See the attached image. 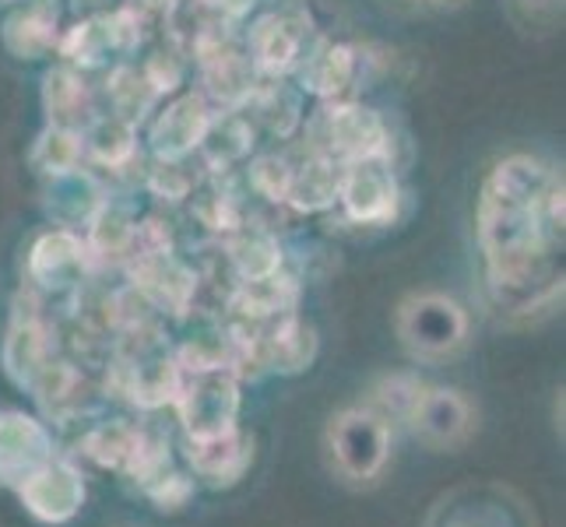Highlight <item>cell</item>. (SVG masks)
Wrapping results in <instances>:
<instances>
[{
	"instance_id": "cell-7",
	"label": "cell",
	"mask_w": 566,
	"mask_h": 527,
	"mask_svg": "<svg viewBox=\"0 0 566 527\" xmlns=\"http://www.w3.org/2000/svg\"><path fill=\"white\" fill-rule=\"evenodd\" d=\"M398 176L395 162L387 155H369V159H356L342 166V187H338V204L345 214L359 225H387L398 214Z\"/></svg>"
},
{
	"instance_id": "cell-39",
	"label": "cell",
	"mask_w": 566,
	"mask_h": 527,
	"mask_svg": "<svg viewBox=\"0 0 566 527\" xmlns=\"http://www.w3.org/2000/svg\"><path fill=\"white\" fill-rule=\"evenodd\" d=\"M145 77H148V85L155 92L166 95V92H172L184 82V64L172 53H155L148 61V67H145Z\"/></svg>"
},
{
	"instance_id": "cell-25",
	"label": "cell",
	"mask_w": 566,
	"mask_h": 527,
	"mask_svg": "<svg viewBox=\"0 0 566 527\" xmlns=\"http://www.w3.org/2000/svg\"><path fill=\"white\" fill-rule=\"evenodd\" d=\"M250 148H253V124L243 113H237V109H229L222 116L211 113V124H208L205 138L198 145V151H205L211 169H222L229 162L243 159Z\"/></svg>"
},
{
	"instance_id": "cell-5",
	"label": "cell",
	"mask_w": 566,
	"mask_h": 527,
	"mask_svg": "<svg viewBox=\"0 0 566 527\" xmlns=\"http://www.w3.org/2000/svg\"><path fill=\"white\" fill-rule=\"evenodd\" d=\"M426 527H538L532 503L503 482H461L447 489Z\"/></svg>"
},
{
	"instance_id": "cell-24",
	"label": "cell",
	"mask_w": 566,
	"mask_h": 527,
	"mask_svg": "<svg viewBox=\"0 0 566 527\" xmlns=\"http://www.w3.org/2000/svg\"><path fill=\"white\" fill-rule=\"evenodd\" d=\"M56 50L67 56L71 67H99V64L109 61L113 53H124L120 39H116V29L109 22V14L77 22L67 35H61Z\"/></svg>"
},
{
	"instance_id": "cell-4",
	"label": "cell",
	"mask_w": 566,
	"mask_h": 527,
	"mask_svg": "<svg viewBox=\"0 0 566 527\" xmlns=\"http://www.w3.org/2000/svg\"><path fill=\"white\" fill-rule=\"evenodd\" d=\"M395 330L408 356L440 362L458 356L468 345V314L458 299L443 296V292H416L398 303Z\"/></svg>"
},
{
	"instance_id": "cell-2",
	"label": "cell",
	"mask_w": 566,
	"mask_h": 527,
	"mask_svg": "<svg viewBox=\"0 0 566 527\" xmlns=\"http://www.w3.org/2000/svg\"><path fill=\"white\" fill-rule=\"evenodd\" d=\"M327 461L348 485H374L390 461L395 433L390 422L374 408H342L324 429Z\"/></svg>"
},
{
	"instance_id": "cell-38",
	"label": "cell",
	"mask_w": 566,
	"mask_h": 527,
	"mask_svg": "<svg viewBox=\"0 0 566 527\" xmlns=\"http://www.w3.org/2000/svg\"><path fill=\"white\" fill-rule=\"evenodd\" d=\"M193 211H198V219L208 225V229H237V208H232L229 198L222 193H201L198 201H193Z\"/></svg>"
},
{
	"instance_id": "cell-36",
	"label": "cell",
	"mask_w": 566,
	"mask_h": 527,
	"mask_svg": "<svg viewBox=\"0 0 566 527\" xmlns=\"http://www.w3.org/2000/svg\"><path fill=\"white\" fill-rule=\"evenodd\" d=\"M148 187L166 201H184L190 198V190L198 187V176L187 172L184 159H159V166L148 176Z\"/></svg>"
},
{
	"instance_id": "cell-12",
	"label": "cell",
	"mask_w": 566,
	"mask_h": 527,
	"mask_svg": "<svg viewBox=\"0 0 566 527\" xmlns=\"http://www.w3.org/2000/svg\"><path fill=\"white\" fill-rule=\"evenodd\" d=\"M211 124V106L205 95L190 92L180 95L177 103H169L151 124V151L155 159H187L190 151H198L205 130Z\"/></svg>"
},
{
	"instance_id": "cell-22",
	"label": "cell",
	"mask_w": 566,
	"mask_h": 527,
	"mask_svg": "<svg viewBox=\"0 0 566 527\" xmlns=\"http://www.w3.org/2000/svg\"><path fill=\"white\" fill-rule=\"evenodd\" d=\"M338 187H342V162L327 159V155H314L303 166H292V183L289 198L296 211H324L338 204Z\"/></svg>"
},
{
	"instance_id": "cell-14",
	"label": "cell",
	"mask_w": 566,
	"mask_h": 527,
	"mask_svg": "<svg viewBox=\"0 0 566 527\" xmlns=\"http://www.w3.org/2000/svg\"><path fill=\"white\" fill-rule=\"evenodd\" d=\"M134 282L142 285V292L155 306H163L177 317L187 314L190 303H193V292H198V275L172 257V253L138 257L134 261Z\"/></svg>"
},
{
	"instance_id": "cell-31",
	"label": "cell",
	"mask_w": 566,
	"mask_h": 527,
	"mask_svg": "<svg viewBox=\"0 0 566 527\" xmlns=\"http://www.w3.org/2000/svg\"><path fill=\"white\" fill-rule=\"evenodd\" d=\"M138 436H142V429H134L127 422H109V425H99L85 440V451H88L92 461H99L103 467H116V472H124V464L130 461L134 446H138Z\"/></svg>"
},
{
	"instance_id": "cell-21",
	"label": "cell",
	"mask_w": 566,
	"mask_h": 527,
	"mask_svg": "<svg viewBox=\"0 0 566 527\" xmlns=\"http://www.w3.org/2000/svg\"><path fill=\"white\" fill-rule=\"evenodd\" d=\"M50 362L53 359L46 330L39 327V320H18L4 338V373L22 390H32L39 377L50 369Z\"/></svg>"
},
{
	"instance_id": "cell-23",
	"label": "cell",
	"mask_w": 566,
	"mask_h": 527,
	"mask_svg": "<svg viewBox=\"0 0 566 527\" xmlns=\"http://www.w3.org/2000/svg\"><path fill=\"white\" fill-rule=\"evenodd\" d=\"M296 306V282L285 278L282 271L268 278L240 282L237 296H232V309L243 320H268V317H285Z\"/></svg>"
},
{
	"instance_id": "cell-1",
	"label": "cell",
	"mask_w": 566,
	"mask_h": 527,
	"mask_svg": "<svg viewBox=\"0 0 566 527\" xmlns=\"http://www.w3.org/2000/svg\"><path fill=\"white\" fill-rule=\"evenodd\" d=\"M553 172L532 155L503 159L479 198V246L496 292L524 288L545 253V198L553 190Z\"/></svg>"
},
{
	"instance_id": "cell-37",
	"label": "cell",
	"mask_w": 566,
	"mask_h": 527,
	"mask_svg": "<svg viewBox=\"0 0 566 527\" xmlns=\"http://www.w3.org/2000/svg\"><path fill=\"white\" fill-rule=\"evenodd\" d=\"M261 116H264V124L275 130V134H292L300 124V103H296V95H285L282 88H271L264 99H261Z\"/></svg>"
},
{
	"instance_id": "cell-33",
	"label": "cell",
	"mask_w": 566,
	"mask_h": 527,
	"mask_svg": "<svg viewBox=\"0 0 566 527\" xmlns=\"http://www.w3.org/2000/svg\"><path fill=\"white\" fill-rule=\"evenodd\" d=\"M124 472L142 485V489H148L151 482H159L166 472H172V457H169V443L166 440H155L148 433L138 436V446H134L130 461L124 464Z\"/></svg>"
},
{
	"instance_id": "cell-13",
	"label": "cell",
	"mask_w": 566,
	"mask_h": 527,
	"mask_svg": "<svg viewBox=\"0 0 566 527\" xmlns=\"http://www.w3.org/2000/svg\"><path fill=\"white\" fill-rule=\"evenodd\" d=\"M88 264V246L71 229L43 232L29 250V275L43 288H64L82 278Z\"/></svg>"
},
{
	"instance_id": "cell-18",
	"label": "cell",
	"mask_w": 566,
	"mask_h": 527,
	"mask_svg": "<svg viewBox=\"0 0 566 527\" xmlns=\"http://www.w3.org/2000/svg\"><path fill=\"white\" fill-rule=\"evenodd\" d=\"M261 359L271 373H282V377L303 373V369H310V362L317 359V330L306 327L300 317L285 314L279 327L261 338Z\"/></svg>"
},
{
	"instance_id": "cell-40",
	"label": "cell",
	"mask_w": 566,
	"mask_h": 527,
	"mask_svg": "<svg viewBox=\"0 0 566 527\" xmlns=\"http://www.w3.org/2000/svg\"><path fill=\"white\" fill-rule=\"evenodd\" d=\"M201 8H208V11H214L222 18V22H237V18H243V14H250L253 11V4L258 0H198Z\"/></svg>"
},
{
	"instance_id": "cell-9",
	"label": "cell",
	"mask_w": 566,
	"mask_h": 527,
	"mask_svg": "<svg viewBox=\"0 0 566 527\" xmlns=\"http://www.w3.org/2000/svg\"><path fill=\"white\" fill-rule=\"evenodd\" d=\"M18 499L35 517L39 524H67L82 514L85 506V478L74 464L50 457L46 464H39L32 475H25L14 485Z\"/></svg>"
},
{
	"instance_id": "cell-28",
	"label": "cell",
	"mask_w": 566,
	"mask_h": 527,
	"mask_svg": "<svg viewBox=\"0 0 566 527\" xmlns=\"http://www.w3.org/2000/svg\"><path fill=\"white\" fill-rule=\"evenodd\" d=\"M155 99H159V92L148 85L145 71H134V67H116L109 74V103H113V113L120 116V120L138 127L145 116L151 113Z\"/></svg>"
},
{
	"instance_id": "cell-15",
	"label": "cell",
	"mask_w": 566,
	"mask_h": 527,
	"mask_svg": "<svg viewBox=\"0 0 566 527\" xmlns=\"http://www.w3.org/2000/svg\"><path fill=\"white\" fill-rule=\"evenodd\" d=\"M300 85L303 92H314L321 99H338L345 88L356 85L359 56L353 46L342 43H321L300 56Z\"/></svg>"
},
{
	"instance_id": "cell-3",
	"label": "cell",
	"mask_w": 566,
	"mask_h": 527,
	"mask_svg": "<svg viewBox=\"0 0 566 527\" xmlns=\"http://www.w3.org/2000/svg\"><path fill=\"white\" fill-rule=\"evenodd\" d=\"M187 440L222 436L240 422V377L226 362L219 366H180L172 390Z\"/></svg>"
},
{
	"instance_id": "cell-26",
	"label": "cell",
	"mask_w": 566,
	"mask_h": 527,
	"mask_svg": "<svg viewBox=\"0 0 566 527\" xmlns=\"http://www.w3.org/2000/svg\"><path fill=\"white\" fill-rule=\"evenodd\" d=\"M229 264L240 275V282L279 275L282 271V243L264 229L240 232V236L229 243Z\"/></svg>"
},
{
	"instance_id": "cell-41",
	"label": "cell",
	"mask_w": 566,
	"mask_h": 527,
	"mask_svg": "<svg viewBox=\"0 0 566 527\" xmlns=\"http://www.w3.org/2000/svg\"><path fill=\"white\" fill-rule=\"evenodd\" d=\"M142 8H148V11H166V8H177L180 0H138Z\"/></svg>"
},
{
	"instance_id": "cell-17",
	"label": "cell",
	"mask_w": 566,
	"mask_h": 527,
	"mask_svg": "<svg viewBox=\"0 0 566 527\" xmlns=\"http://www.w3.org/2000/svg\"><path fill=\"white\" fill-rule=\"evenodd\" d=\"M4 50L18 61H43L61 43V32H56V11L50 4H25L4 18Z\"/></svg>"
},
{
	"instance_id": "cell-8",
	"label": "cell",
	"mask_w": 566,
	"mask_h": 527,
	"mask_svg": "<svg viewBox=\"0 0 566 527\" xmlns=\"http://www.w3.org/2000/svg\"><path fill=\"white\" fill-rule=\"evenodd\" d=\"M412 436L429 451H458L475 436V408L454 387H422L416 408L408 412Z\"/></svg>"
},
{
	"instance_id": "cell-11",
	"label": "cell",
	"mask_w": 566,
	"mask_h": 527,
	"mask_svg": "<svg viewBox=\"0 0 566 527\" xmlns=\"http://www.w3.org/2000/svg\"><path fill=\"white\" fill-rule=\"evenodd\" d=\"M187 461L193 467V478H201L208 489H232L253 464V440L240 425L222 436L187 440Z\"/></svg>"
},
{
	"instance_id": "cell-32",
	"label": "cell",
	"mask_w": 566,
	"mask_h": 527,
	"mask_svg": "<svg viewBox=\"0 0 566 527\" xmlns=\"http://www.w3.org/2000/svg\"><path fill=\"white\" fill-rule=\"evenodd\" d=\"M422 387L426 383H419V377H412V373H395V377H384L374 387L369 401H374V412H380L384 419H401L405 422L408 412L416 408Z\"/></svg>"
},
{
	"instance_id": "cell-20",
	"label": "cell",
	"mask_w": 566,
	"mask_h": 527,
	"mask_svg": "<svg viewBox=\"0 0 566 527\" xmlns=\"http://www.w3.org/2000/svg\"><path fill=\"white\" fill-rule=\"evenodd\" d=\"M103 204H106V198H103L99 183H95L88 172H82V166L71 169V172H61V176H50L46 211L64 229L88 225L95 219V211H99Z\"/></svg>"
},
{
	"instance_id": "cell-35",
	"label": "cell",
	"mask_w": 566,
	"mask_h": 527,
	"mask_svg": "<svg viewBox=\"0 0 566 527\" xmlns=\"http://www.w3.org/2000/svg\"><path fill=\"white\" fill-rule=\"evenodd\" d=\"M193 493H198V482H193L190 475H184V472H166L159 482H151L145 489V496L155 503V510H159V514L187 510V503L193 499Z\"/></svg>"
},
{
	"instance_id": "cell-34",
	"label": "cell",
	"mask_w": 566,
	"mask_h": 527,
	"mask_svg": "<svg viewBox=\"0 0 566 527\" xmlns=\"http://www.w3.org/2000/svg\"><path fill=\"white\" fill-rule=\"evenodd\" d=\"M289 183H292V166L279 155H261L250 166V187L268 201H285L289 198Z\"/></svg>"
},
{
	"instance_id": "cell-10",
	"label": "cell",
	"mask_w": 566,
	"mask_h": 527,
	"mask_svg": "<svg viewBox=\"0 0 566 527\" xmlns=\"http://www.w3.org/2000/svg\"><path fill=\"white\" fill-rule=\"evenodd\" d=\"M53 457L46 425L25 412H0V485H14Z\"/></svg>"
},
{
	"instance_id": "cell-19",
	"label": "cell",
	"mask_w": 566,
	"mask_h": 527,
	"mask_svg": "<svg viewBox=\"0 0 566 527\" xmlns=\"http://www.w3.org/2000/svg\"><path fill=\"white\" fill-rule=\"evenodd\" d=\"M43 109L50 127H67L82 134V127L95 116L92 92L82 82V74L74 67H53L43 77Z\"/></svg>"
},
{
	"instance_id": "cell-42",
	"label": "cell",
	"mask_w": 566,
	"mask_h": 527,
	"mask_svg": "<svg viewBox=\"0 0 566 527\" xmlns=\"http://www.w3.org/2000/svg\"><path fill=\"white\" fill-rule=\"evenodd\" d=\"M77 4H99V0H77Z\"/></svg>"
},
{
	"instance_id": "cell-16",
	"label": "cell",
	"mask_w": 566,
	"mask_h": 527,
	"mask_svg": "<svg viewBox=\"0 0 566 527\" xmlns=\"http://www.w3.org/2000/svg\"><path fill=\"white\" fill-rule=\"evenodd\" d=\"M303 56V25L282 14H264L250 29V61L264 74H289Z\"/></svg>"
},
{
	"instance_id": "cell-30",
	"label": "cell",
	"mask_w": 566,
	"mask_h": 527,
	"mask_svg": "<svg viewBox=\"0 0 566 527\" xmlns=\"http://www.w3.org/2000/svg\"><path fill=\"white\" fill-rule=\"evenodd\" d=\"M130 236H134V219L124 214L120 208H113L109 201L95 211V219L88 222V257H127L130 253Z\"/></svg>"
},
{
	"instance_id": "cell-27",
	"label": "cell",
	"mask_w": 566,
	"mask_h": 527,
	"mask_svg": "<svg viewBox=\"0 0 566 527\" xmlns=\"http://www.w3.org/2000/svg\"><path fill=\"white\" fill-rule=\"evenodd\" d=\"M82 148L103 166H124L127 159H134V124L120 120L116 113H95L82 127Z\"/></svg>"
},
{
	"instance_id": "cell-29",
	"label": "cell",
	"mask_w": 566,
	"mask_h": 527,
	"mask_svg": "<svg viewBox=\"0 0 566 527\" xmlns=\"http://www.w3.org/2000/svg\"><path fill=\"white\" fill-rule=\"evenodd\" d=\"M82 134L77 130H67V127H50L35 138V148H32V166L39 169L50 180V176H61V172H71L82 166Z\"/></svg>"
},
{
	"instance_id": "cell-6",
	"label": "cell",
	"mask_w": 566,
	"mask_h": 527,
	"mask_svg": "<svg viewBox=\"0 0 566 527\" xmlns=\"http://www.w3.org/2000/svg\"><path fill=\"white\" fill-rule=\"evenodd\" d=\"M314 134L317 155H327L335 162H356L369 155H387L390 130L377 109H366L356 103H335L317 113V120L310 124Z\"/></svg>"
}]
</instances>
